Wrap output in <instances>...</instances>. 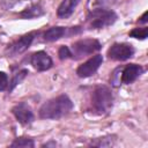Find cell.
Listing matches in <instances>:
<instances>
[{
	"label": "cell",
	"instance_id": "obj_10",
	"mask_svg": "<svg viewBox=\"0 0 148 148\" xmlns=\"http://www.w3.org/2000/svg\"><path fill=\"white\" fill-rule=\"evenodd\" d=\"M143 73V68L140 66V65H136V64H130L127 65L123 73H121V82L123 83H132L134 82L141 74Z\"/></svg>",
	"mask_w": 148,
	"mask_h": 148
},
{
	"label": "cell",
	"instance_id": "obj_19",
	"mask_svg": "<svg viewBox=\"0 0 148 148\" xmlns=\"http://www.w3.org/2000/svg\"><path fill=\"white\" fill-rule=\"evenodd\" d=\"M8 84V77L3 72H0V90H5Z\"/></svg>",
	"mask_w": 148,
	"mask_h": 148
},
{
	"label": "cell",
	"instance_id": "obj_18",
	"mask_svg": "<svg viewBox=\"0 0 148 148\" xmlns=\"http://www.w3.org/2000/svg\"><path fill=\"white\" fill-rule=\"evenodd\" d=\"M58 56H59V59L60 60H65V59H68V58H72V53H71V50L67 47V46H61L58 51Z\"/></svg>",
	"mask_w": 148,
	"mask_h": 148
},
{
	"label": "cell",
	"instance_id": "obj_6",
	"mask_svg": "<svg viewBox=\"0 0 148 148\" xmlns=\"http://www.w3.org/2000/svg\"><path fill=\"white\" fill-rule=\"evenodd\" d=\"M102 61H103L102 56L101 54H96L92 58H90L88 61H86L84 64L79 66V68L76 71V74L80 77H88V76L92 75L98 69V67L102 65Z\"/></svg>",
	"mask_w": 148,
	"mask_h": 148
},
{
	"label": "cell",
	"instance_id": "obj_1",
	"mask_svg": "<svg viewBox=\"0 0 148 148\" xmlns=\"http://www.w3.org/2000/svg\"><path fill=\"white\" fill-rule=\"evenodd\" d=\"M72 108V101L66 95H60L44 103L39 109V116L43 119H58L67 114Z\"/></svg>",
	"mask_w": 148,
	"mask_h": 148
},
{
	"label": "cell",
	"instance_id": "obj_4",
	"mask_svg": "<svg viewBox=\"0 0 148 148\" xmlns=\"http://www.w3.org/2000/svg\"><path fill=\"white\" fill-rule=\"evenodd\" d=\"M99 49H101V44L98 40L87 38V39H80V40L75 42L72 45L71 53H72V58L80 59L86 56L92 54L94 52L98 51Z\"/></svg>",
	"mask_w": 148,
	"mask_h": 148
},
{
	"label": "cell",
	"instance_id": "obj_13",
	"mask_svg": "<svg viewBox=\"0 0 148 148\" xmlns=\"http://www.w3.org/2000/svg\"><path fill=\"white\" fill-rule=\"evenodd\" d=\"M44 14V9L40 7V5H32L28 8H25L23 12L20 13V16L22 18H34L38 17Z\"/></svg>",
	"mask_w": 148,
	"mask_h": 148
},
{
	"label": "cell",
	"instance_id": "obj_17",
	"mask_svg": "<svg viewBox=\"0 0 148 148\" xmlns=\"http://www.w3.org/2000/svg\"><path fill=\"white\" fill-rule=\"evenodd\" d=\"M28 74V71L27 69H22V71H20L18 73H16L15 75H14V79H13V81H12V86H10V90L17 84V83H20L23 79H24V76Z\"/></svg>",
	"mask_w": 148,
	"mask_h": 148
},
{
	"label": "cell",
	"instance_id": "obj_8",
	"mask_svg": "<svg viewBox=\"0 0 148 148\" xmlns=\"http://www.w3.org/2000/svg\"><path fill=\"white\" fill-rule=\"evenodd\" d=\"M31 65L37 69V71H46L49 68H51L52 66V60L50 58V56L44 52V51H39L36 52L31 56Z\"/></svg>",
	"mask_w": 148,
	"mask_h": 148
},
{
	"label": "cell",
	"instance_id": "obj_14",
	"mask_svg": "<svg viewBox=\"0 0 148 148\" xmlns=\"http://www.w3.org/2000/svg\"><path fill=\"white\" fill-rule=\"evenodd\" d=\"M12 147H23V148H31L34 147V141L31 139H27V138H20V139H16L12 145Z\"/></svg>",
	"mask_w": 148,
	"mask_h": 148
},
{
	"label": "cell",
	"instance_id": "obj_15",
	"mask_svg": "<svg viewBox=\"0 0 148 148\" xmlns=\"http://www.w3.org/2000/svg\"><path fill=\"white\" fill-rule=\"evenodd\" d=\"M147 34H148V29L146 27L145 28H135L130 32V36L138 38V39H146Z\"/></svg>",
	"mask_w": 148,
	"mask_h": 148
},
{
	"label": "cell",
	"instance_id": "obj_16",
	"mask_svg": "<svg viewBox=\"0 0 148 148\" xmlns=\"http://www.w3.org/2000/svg\"><path fill=\"white\" fill-rule=\"evenodd\" d=\"M91 146H97V147H109L113 145V140L110 138H101V139H96V141H91L90 143Z\"/></svg>",
	"mask_w": 148,
	"mask_h": 148
},
{
	"label": "cell",
	"instance_id": "obj_20",
	"mask_svg": "<svg viewBox=\"0 0 148 148\" xmlns=\"http://www.w3.org/2000/svg\"><path fill=\"white\" fill-rule=\"evenodd\" d=\"M113 2H114V0H96V3L99 5V6H102V8H104L106 6H110Z\"/></svg>",
	"mask_w": 148,
	"mask_h": 148
},
{
	"label": "cell",
	"instance_id": "obj_3",
	"mask_svg": "<svg viewBox=\"0 0 148 148\" xmlns=\"http://www.w3.org/2000/svg\"><path fill=\"white\" fill-rule=\"evenodd\" d=\"M112 101H113L112 92L105 86L97 87L94 90L92 96H91L92 109L98 114H104V113L109 112V110L112 106Z\"/></svg>",
	"mask_w": 148,
	"mask_h": 148
},
{
	"label": "cell",
	"instance_id": "obj_9",
	"mask_svg": "<svg viewBox=\"0 0 148 148\" xmlns=\"http://www.w3.org/2000/svg\"><path fill=\"white\" fill-rule=\"evenodd\" d=\"M34 39V34H28L22 36L20 39H17L16 42H14L9 47H8V52L10 56H16L20 54L22 52H24L31 44Z\"/></svg>",
	"mask_w": 148,
	"mask_h": 148
},
{
	"label": "cell",
	"instance_id": "obj_11",
	"mask_svg": "<svg viewBox=\"0 0 148 148\" xmlns=\"http://www.w3.org/2000/svg\"><path fill=\"white\" fill-rule=\"evenodd\" d=\"M77 2H79V0H62L57 10L58 16L62 17V18L71 16L72 13L74 12V8L77 5Z\"/></svg>",
	"mask_w": 148,
	"mask_h": 148
},
{
	"label": "cell",
	"instance_id": "obj_7",
	"mask_svg": "<svg viewBox=\"0 0 148 148\" xmlns=\"http://www.w3.org/2000/svg\"><path fill=\"white\" fill-rule=\"evenodd\" d=\"M13 113L14 116L16 117V119L23 124V125H27V124H30L32 120H34V114H32V111H31V108L24 103V102H21L18 104H16L14 108H13Z\"/></svg>",
	"mask_w": 148,
	"mask_h": 148
},
{
	"label": "cell",
	"instance_id": "obj_2",
	"mask_svg": "<svg viewBox=\"0 0 148 148\" xmlns=\"http://www.w3.org/2000/svg\"><path fill=\"white\" fill-rule=\"evenodd\" d=\"M117 15L114 12L106 8H97L89 13L87 16V25L90 29H102L114 23Z\"/></svg>",
	"mask_w": 148,
	"mask_h": 148
},
{
	"label": "cell",
	"instance_id": "obj_21",
	"mask_svg": "<svg viewBox=\"0 0 148 148\" xmlns=\"http://www.w3.org/2000/svg\"><path fill=\"white\" fill-rule=\"evenodd\" d=\"M147 15H148V13L146 12V13L141 16V18L139 20V23H146V22H147Z\"/></svg>",
	"mask_w": 148,
	"mask_h": 148
},
{
	"label": "cell",
	"instance_id": "obj_12",
	"mask_svg": "<svg viewBox=\"0 0 148 148\" xmlns=\"http://www.w3.org/2000/svg\"><path fill=\"white\" fill-rule=\"evenodd\" d=\"M64 35H66V28L64 27H53L50 28L49 30H46L43 35L44 40L46 42H54L58 40L59 38H61Z\"/></svg>",
	"mask_w": 148,
	"mask_h": 148
},
{
	"label": "cell",
	"instance_id": "obj_5",
	"mask_svg": "<svg viewBox=\"0 0 148 148\" xmlns=\"http://www.w3.org/2000/svg\"><path fill=\"white\" fill-rule=\"evenodd\" d=\"M133 54H134V49L132 47V45L125 43L113 44L108 51V57L112 60H118V61L127 60Z\"/></svg>",
	"mask_w": 148,
	"mask_h": 148
}]
</instances>
